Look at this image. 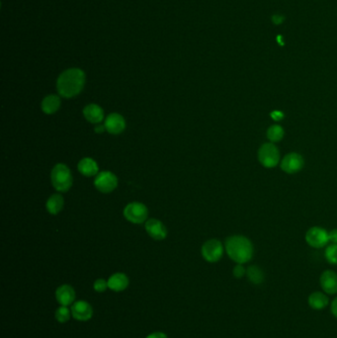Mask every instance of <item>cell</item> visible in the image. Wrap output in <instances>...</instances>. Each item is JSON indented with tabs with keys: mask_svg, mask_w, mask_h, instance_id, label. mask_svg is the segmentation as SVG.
Returning <instances> with one entry per match:
<instances>
[{
	"mask_svg": "<svg viewBox=\"0 0 337 338\" xmlns=\"http://www.w3.org/2000/svg\"><path fill=\"white\" fill-rule=\"evenodd\" d=\"M225 251L228 257L238 264L249 262L254 254V247L251 241L244 236H231L225 240Z\"/></svg>",
	"mask_w": 337,
	"mask_h": 338,
	"instance_id": "obj_1",
	"label": "cell"
},
{
	"mask_svg": "<svg viewBox=\"0 0 337 338\" xmlns=\"http://www.w3.org/2000/svg\"><path fill=\"white\" fill-rule=\"evenodd\" d=\"M85 84V74L80 68L64 71L58 79L57 88L61 96L71 98L80 94Z\"/></svg>",
	"mask_w": 337,
	"mask_h": 338,
	"instance_id": "obj_2",
	"label": "cell"
},
{
	"mask_svg": "<svg viewBox=\"0 0 337 338\" xmlns=\"http://www.w3.org/2000/svg\"><path fill=\"white\" fill-rule=\"evenodd\" d=\"M259 163L265 168H274L281 161V154L278 146L273 143H265L259 147L257 152Z\"/></svg>",
	"mask_w": 337,
	"mask_h": 338,
	"instance_id": "obj_3",
	"label": "cell"
},
{
	"mask_svg": "<svg viewBox=\"0 0 337 338\" xmlns=\"http://www.w3.org/2000/svg\"><path fill=\"white\" fill-rule=\"evenodd\" d=\"M51 183L59 192H66L72 185V176L69 168L63 163L57 164L51 170Z\"/></svg>",
	"mask_w": 337,
	"mask_h": 338,
	"instance_id": "obj_4",
	"label": "cell"
},
{
	"mask_svg": "<svg viewBox=\"0 0 337 338\" xmlns=\"http://www.w3.org/2000/svg\"><path fill=\"white\" fill-rule=\"evenodd\" d=\"M305 242L313 248L326 247L329 242L328 231L321 226H312L305 236Z\"/></svg>",
	"mask_w": 337,
	"mask_h": 338,
	"instance_id": "obj_5",
	"label": "cell"
},
{
	"mask_svg": "<svg viewBox=\"0 0 337 338\" xmlns=\"http://www.w3.org/2000/svg\"><path fill=\"white\" fill-rule=\"evenodd\" d=\"M305 166L304 158L298 152L287 153L281 161L280 168L287 174H296L300 172Z\"/></svg>",
	"mask_w": 337,
	"mask_h": 338,
	"instance_id": "obj_6",
	"label": "cell"
},
{
	"mask_svg": "<svg viewBox=\"0 0 337 338\" xmlns=\"http://www.w3.org/2000/svg\"><path fill=\"white\" fill-rule=\"evenodd\" d=\"M224 254V245L219 240H210L202 246V256L210 263L218 262Z\"/></svg>",
	"mask_w": 337,
	"mask_h": 338,
	"instance_id": "obj_7",
	"label": "cell"
},
{
	"mask_svg": "<svg viewBox=\"0 0 337 338\" xmlns=\"http://www.w3.org/2000/svg\"><path fill=\"white\" fill-rule=\"evenodd\" d=\"M148 211L144 204L134 202L124 210L125 218L134 224H142L147 219Z\"/></svg>",
	"mask_w": 337,
	"mask_h": 338,
	"instance_id": "obj_8",
	"label": "cell"
},
{
	"mask_svg": "<svg viewBox=\"0 0 337 338\" xmlns=\"http://www.w3.org/2000/svg\"><path fill=\"white\" fill-rule=\"evenodd\" d=\"M94 185L102 193H110L116 189L118 185V179L110 171H103L97 175L94 180Z\"/></svg>",
	"mask_w": 337,
	"mask_h": 338,
	"instance_id": "obj_9",
	"label": "cell"
},
{
	"mask_svg": "<svg viewBox=\"0 0 337 338\" xmlns=\"http://www.w3.org/2000/svg\"><path fill=\"white\" fill-rule=\"evenodd\" d=\"M72 318L79 322H87L93 316V308L85 301H76L71 306Z\"/></svg>",
	"mask_w": 337,
	"mask_h": 338,
	"instance_id": "obj_10",
	"label": "cell"
},
{
	"mask_svg": "<svg viewBox=\"0 0 337 338\" xmlns=\"http://www.w3.org/2000/svg\"><path fill=\"white\" fill-rule=\"evenodd\" d=\"M75 291L67 284L60 286L56 291V299L61 306H72L75 302Z\"/></svg>",
	"mask_w": 337,
	"mask_h": 338,
	"instance_id": "obj_11",
	"label": "cell"
},
{
	"mask_svg": "<svg viewBox=\"0 0 337 338\" xmlns=\"http://www.w3.org/2000/svg\"><path fill=\"white\" fill-rule=\"evenodd\" d=\"M104 126L110 134L118 135L126 128V122L122 115L118 113H112L106 118Z\"/></svg>",
	"mask_w": 337,
	"mask_h": 338,
	"instance_id": "obj_12",
	"label": "cell"
},
{
	"mask_svg": "<svg viewBox=\"0 0 337 338\" xmlns=\"http://www.w3.org/2000/svg\"><path fill=\"white\" fill-rule=\"evenodd\" d=\"M145 230L155 241H162L167 236L166 227L157 219H150L145 223Z\"/></svg>",
	"mask_w": 337,
	"mask_h": 338,
	"instance_id": "obj_13",
	"label": "cell"
},
{
	"mask_svg": "<svg viewBox=\"0 0 337 338\" xmlns=\"http://www.w3.org/2000/svg\"><path fill=\"white\" fill-rule=\"evenodd\" d=\"M321 288L328 295H334L337 293V274L332 270H326L321 274Z\"/></svg>",
	"mask_w": 337,
	"mask_h": 338,
	"instance_id": "obj_14",
	"label": "cell"
},
{
	"mask_svg": "<svg viewBox=\"0 0 337 338\" xmlns=\"http://www.w3.org/2000/svg\"><path fill=\"white\" fill-rule=\"evenodd\" d=\"M83 115L88 122L100 124L104 118V111L97 104H89L83 109Z\"/></svg>",
	"mask_w": 337,
	"mask_h": 338,
	"instance_id": "obj_15",
	"label": "cell"
},
{
	"mask_svg": "<svg viewBox=\"0 0 337 338\" xmlns=\"http://www.w3.org/2000/svg\"><path fill=\"white\" fill-rule=\"evenodd\" d=\"M128 278L126 274L115 273L108 279V287L114 292H123L128 288Z\"/></svg>",
	"mask_w": 337,
	"mask_h": 338,
	"instance_id": "obj_16",
	"label": "cell"
},
{
	"mask_svg": "<svg viewBox=\"0 0 337 338\" xmlns=\"http://www.w3.org/2000/svg\"><path fill=\"white\" fill-rule=\"evenodd\" d=\"M77 168L81 174H83L84 176H94L99 170L96 161L90 158H85L81 160L77 165Z\"/></svg>",
	"mask_w": 337,
	"mask_h": 338,
	"instance_id": "obj_17",
	"label": "cell"
},
{
	"mask_svg": "<svg viewBox=\"0 0 337 338\" xmlns=\"http://www.w3.org/2000/svg\"><path fill=\"white\" fill-rule=\"evenodd\" d=\"M61 107V99L57 95H48L45 97L42 102V110L50 115L57 112Z\"/></svg>",
	"mask_w": 337,
	"mask_h": 338,
	"instance_id": "obj_18",
	"label": "cell"
},
{
	"mask_svg": "<svg viewBox=\"0 0 337 338\" xmlns=\"http://www.w3.org/2000/svg\"><path fill=\"white\" fill-rule=\"evenodd\" d=\"M308 305L314 309H323L328 305V298L321 292H315L308 297Z\"/></svg>",
	"mask_w": 337,
	"mask_h": 338,
	"instance_id": "obj_19",
	"label": "cell"
},
{
	"mask_svg": "<svg viewBox=\"0 0 337 338\" xmlns=\"http://www.w3.org/2000/svg\"><path fill=\"white\" fill-rule=\"evenodd\" d=\"M64 204V197L61 194H54L48 198L46 207L48 213L51 215H57L62 211Z\"/></svg>",
	"mask_w": 337,
	"mask_h": 338,
	"instance_id": "obj_20",
	"label": "cell"
},
{
	"mask_svg": "<svg viewBox=\"0 0 337 338\" xmlns=\"http://www.w3.org/2000/svg\"><path fill=\"white\" fill-rule=\"evenodd\" d=\"M284 136H285L284 128L281 125H278V124L271 125L266 132V137H267L268 141L270 143H273V144L281 142L283 140Z\"/></svg>",
	"mask_w": 337,
	"mask_h": 338,
	"instance_id": "obj_21",
	"label": "cell"
},
{
	"mask_svg": "<svg viewBox=\"0 0 337 338\" xmlns=\"http://www.w3.org/2000/svg\"><path fill=\"white\" fill-rule=\"evenodd\" d=\"M246 276L248 280L255 285L261 284L265 278L263 270L256 265H251L246 269Z\"/></svg>",
	"mask_w": 337,
	"mask_h": 338,
	"instance_id": "obj_22",
	"label": "cell"
},
{
	"mask_svg": "<svg viewBox=\"0 0 337 338\" xmlns=\"http://www.w3.org/2000/svg\"><path fill=\"white\" fill-rule=\"evenodd\" d=\"M71 317H72L71 308H69L68 306H60L56 309L55 318L60 323H65V322H68Z\"/></svg>",
	"mask_w": 337,
	"mask_h": 338,
	"instance_id": "obj_23",
	"label": "cell"
},
{
	"mask_svg": "<svg viewBox=\"0 0 337 338\" xmlns=\"http://www.w3.org/2000/svg\"><path fill=\"white\" fill-rule=\"evenodd\" d=\"M324 256L328 263L332 265H337V244L331 243L325 247Z\"/></svg>",
	"mask_w": 337,
	"mask_h": 338,
	"instance_id": "obj_24",
	"label": "cell"
},
{
	"mask_svg": "<svg viewBox=\"0 0 337 338\" xmlns=\"http://www.w3.org/2000/svg\"><path fill=\"white\" fill-rule=\"evenodd\" d=\"M93 289L96 291L97 293L105 292L107 289H109L108 281H106L104 279H97L93 284Z\"/></svg>",
	"mask_w": 337,
	"mask_h": 338,
	"instance_id": "obj_25",
	"label": "cell"
},
{
	"mask_svg": "<svg viewBox=\"0 0 337 338\" xmlns=\"http://www.w3.org/2000/svg\"><path fill=\"white\" fill-rule=\"evenodd\" d=\"M232 274L236 278H242L246 275V269L242 266V264H237L232 270Z\"/></svg>",
	"mask_w": 337,
	"mask_h": 338,
	"instance_id": "obj_26",
	"label": "cell"
},
{
	"mask_svg": "<svg viewBox=\"0 0 337 338\" xmlns=\"http://www.w3.org/2000/svg\"><path fill=\"white\" fill-rule=\"evenodd\" d=\"M271 20H272V22L275 25H281L285 21V17L283 15H280V14H274L272 18H271Z\"/></svg>",
	"mask_w": 337,
	"mask_h": 338,
	"instance_id": "obj_27",
	"label": "cell"
},
{
	"mask_svg": "<svg viewBox=\"0 0 337 338\" xmlns=\"http://www.w3.org/2000/svg\"><path fill=\"white\" fill-rule=\"evenodd\" d=\"M328 238H329V242L337 244V228H334L328 232Z\"/></svg>",
	"mask_w": 337,
	"mask_h": 338,
	"instance_id": "obj_28",
	"label": "cell"
},
{
	"mask_svg": "<svg viewBox=\"0 0 337 338\" xmlns=\"http://www.w3.org/2000/svg\"><path fill=\"white\" fill-rule=\"evenodd\" d=\"M145 338H168V336H167L164 332H161V331H154V332L148 334V335Z\"/></svg>",
	"mask_w": 337,
	"mask_h": 338,
	"instance_id": "obj_29",
	"label": "cell"
},
{
	"mask_svg": "<svg viewBox=\"0 0 337 338\" xmlns=\"http://www.w3.org/2000/svg\"><path fill=\"white\" fill-rule=\"evenodd\" d=\"M271 117L273 118L275 121H279V120H281L283 118V113L279 112V111H274L271 114Z\"/></svg>",
	"mask_w": 337,
	"mask_h": 338,
	"instance_id": "obj_30",
	"label": "cell"
},
{
	"mask_svg": "<svg viewBox=\"0 0 337 338\" xmlns=\"http://www.w3.org/2000/svg\"><path fill=\"white\" fill-rule=\"evenodd\" d=\"M331 311L333 314V316L337 318V298H335L331 304Z\"/></svg>",
	"mask_w": 337,
	"mask_h": 338,
	"instance_id": "obj_31",
	"label": "cell"
},
{
	"mask_svg": "<svg viewBox=\"0 0 337 338\" xmlns=\"http://www.w3.org/2000/svg\"><path fill=\"white\" fill-rule=\"evenodd\" d=\"M106 129V128H105V126H103V125H98V126H96L95 127V129H94V132L95 133H97V134H101V133H103L104 131Z\"/></svg>",
	"mask_w": 337,
	"mask_h": 338,
	"instance_id": "obj_32",
	"label": "cell"
}]
</instances>
